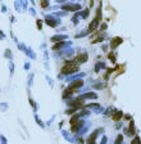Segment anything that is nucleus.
<instances>
[{
    "label": "nucleus",
    "mask_w": 141,
    "mask_h": 144,
    "mask_svg": "<svg viewBox=\"0 0 141 144\" xmlns=\"http://www.w3.org/2000/svg\"><path fill=\"white\" fill-rule=\"evenodd\" d=\"M77 68H78V66L75 64V62H67L65 66L63 67L62 72L63 73H72V72H76Z\"/></svg>",
    "instance_id": "obj_1"
},
{
    "label": "nucleus",
    "mask_w": 141,
    "mask_h": 144,
    "mask_svg": "<svg viewBox=\"0 0 141 144\" xmlns=\"http://www.w3.org/2000/svg\"><path fill=\"white\" fill-rule=\"evenodd\" d=\"M86 59H87V54H79L76 58V61H78V62H85Z\"/></svg>",
    "instance_id": "obj_2"
},
{
    "label": "nucleus",
    "mask_w": 141,
    "mask_h": 144,
    "mask_svg": "<svg viewBox=\"0 0 141 144\" xmlns=\"http://www.w3.org/2000/svg\"><path fill=\"white\" fill-rule=\"evenodd\" d=\"M121 41H122V39H121V37H117V39H114V41L112 43V47L114 48V47H115V45H118Z\"/></svg>",
    "instance_id": "obj_3"
},
{
    "label": "nucleus",
    "mask_w": 141,
    "mask_h": 144,
    "mask_svg": "<svg viewBox=\"0 0 141 144\" xmlns=\"http://www.w3.org/2000/svg\"><path fill=\"white\" fill-rule=\"evenodd\" d=\"M81 85H82V81L78 80L77 82H73V84L71 85V88H78V86H81Z\"/></svg>",
    "instance_id": "obj_4"
},
{
    "label": "nucleus",
    "mask_w": 141,
    "mask_h": 144,
    "mask_svg": "<svg viewBox=\"0 0 141 144\" xmlns=\"http://www.w3.org/2000/svg\"><path fill=\"white\" fill-rule=\"evenodd\" d=\"M41 5H42V7H44V5H47V1L46 0H42V1H41Z\"/></svg>",
    "instance_id": "obj_5"
}]
</instances>
